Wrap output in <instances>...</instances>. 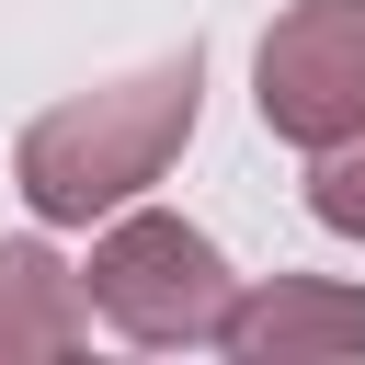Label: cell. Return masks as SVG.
Returning <instances> with one entry per match:
<instances>
[{
	"label": "cell",
	"mask_w": 365,
	"mask_h": 365,
	"mask_svg": "<svg viewBox=\"0 0 365 365\" xmlns=\"http://www.w3.org/2000/svg\"><path fill=\"white\" fill-rule=\"evenodd\" d=\"M194 103H205V46L182 34L171 57H148L137 80H103L80 103H46L23 137H11V182L46 228H103L114 205H137L182 137H194Z\"/></svg>",
	"instance_id": "6da1fadb"
},
{
	"label": "cell",
	"mask_w": 365,
	"mask_h": 365,
	"mask_svg": "<svg viewBox=\"0 0 365 365\" xmlns=\"http://www.w3.org/2000/svg\"><path fill=\"white\" fill-rule=\"evenodd\" d=\"M80 285H91V319H114V331L148 342V354L217 342V319H228V297H240L228 251H217L194 217H171V205H114L103 240H91V262H80Z\"/></svg>",
	"instance_id": "7a4b0ae2"
},
{
	"label": "cell",
	"mask_w": 365,
	"mask_h": 365,
	"mask_svg": "<svg viewBox=\"0 0 365 365\" xmlns=\"http://www.w3.org/2000/svg\"><path fill=\"white\" fill-rule=\"evenodd\" d=\"M251 103L285 148H331L365 125V0H297L274 11L251 57Z\"/></svg>",
	"instance_id": "3957f363"
},
{
	"label": "cell",
	"mask_w": 365,
	"mask_h": 365,
	"mask_svg": "<svg viewBox=\"0 0 365 365\" xmlns=\"http://www.w3.org/2000/svg\"><path fill=\"white\" fill-rule=\"evenodd\" d=\"M217 354H240V365H342V354H365V285H331V274H262V285L228 297Z\"/></svg>",
	"instance_id": "277c9868"
},
{
	"label": "cell",
	"mask_w": 365,
	"mask_h": 365,
	"mask_svg": "<svg viewBox=\"0 0 365 365\" xmlns=\"http://www.w3.org/2000/svg\"><path fill=\"white\" fill-rule=\"evenodd\" d=\"M91 342V285L46 240H0V365H57Z\"/></svg>",
	"instance_id": "5b68a950"
},
{
	"label": "cell",
	"mask_w": 365,
	"mask_h": 365,
	"mask_svg": "<svg viewBox=\"0 0 365 365\" xmlns=\"http://www.w3.org/2000/svg\"><path fill=\"white\" fill-rule=\"evenodd\" d=\"M308 217L331 240H365V125L331 137V148H308Z\"/></svg>",
	"instance_id": "8992f818"
}]
</instances>
